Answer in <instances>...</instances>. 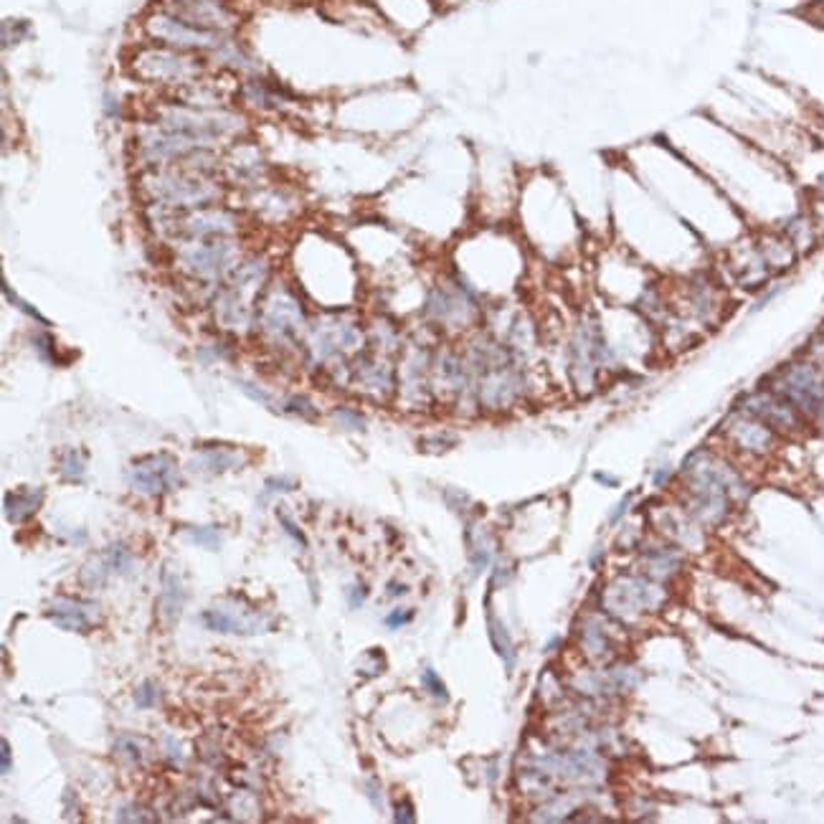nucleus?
<instances>
[{
	"label": "nucleus",
	"mask_w": 824,
	"mask_h": 824,
	"mask_svg": "<svg viewBox=\"0 0 824 824\" xmlns=\"http://www.w3.org/2000/svg\"><path fill=\"white\" fill-rule=\"evenodd\" d=\"M216 165L213 150H198L188 160L175 165L145 168L137 175V190L147 203L168 208L190 211L216 206L224 196V185L216 178Z\"/></svg>",
	"instance_id": "1"
},
{
	"label": "nucleus",
	"mask_w": 824,
	"mask_h": 824,
	"mask_svg": "<svg viewBox=\"0 0 824 824\" xmlns=\"http://www.w3.org/2000/svg\"><path fill=\"white\" fill-rule=\"evenodd\" d=\"M130 74L147 84L178 89V86L206 77L208 63H206L203 54L178 51L170 46H160V43H147V46L135 49L132 59H130Z\"/></svg>",
	"instance_id": "2"
},
{
	"label": "nucleus",
	"mask_w": 824,
	"mask_h": 824,
	"mask_svg": "<svg viewBox=\"0 0 824 824\" xmlns=\"http://www.w3.org/2000/svg\"><path fill=\"white\" fill-rule=\"evenodd\" d=\"M768 388L786 398L807 421L824 419V370L807 360H794L776 370Z\"/></svg>",
	"instance_id": "3"
},
{
	"label": "nucleus",
	"mask_w": 824,
	"mask_h": 824,
	"mask_svg": "<svg viewBox=\"0 0 824 824\" xmlns=\"http://www.w3.org/2000/svg\"><path fill=\"white\" fill-rule=\"evenodd\" d=\"M142 29H145L147 38L153 43L170 46V49L178 51H190V54H203V56H211L229 38V33L201 29L196 23H188L181 15L165 10V8H158L153 13H147L145 21H142Z\"/></svg>",
	"instance_id": "4"
},
{
	"label": "nucleus",
	"mask_w": 824,
	"mask_h": 824,
	"mask_svg": "<svg viewBox=\"0 0 824 824\" xmlns=\"http://www.w3.org/2000/svg\"><path fill=\"white\" fill-rule=\"evenodd\" d=\"M178 261L196 280H218L236 261L238 244L234 236H196L175 241Z\"/></svg>",
	"instance_id": "5"
},
{
	"label": "nucleus",
	"mask_w": 824,
	"mask_h": 824,
	"mask_svg": "<svg viewBox=\"0 0 824 824\" xmlns=\"http://www.w3.org/2000/svg\"><path fill=\"white\" fill-rule=\"evenodd\" d=\"M738 409L754 413L756 419H761L774 432H796L804 421L802 413L796 411L786 398H781L779 393L771 391L768 386L766 388H758L754 393H746L738 401Z\"/></svg>",
	"instance_id": "6"
},
{
	"label": "nucleus",
	"mask_w": 824,
	"mask_h": 824,
	"mask_svg": "<svg viewBox=\"0 0 824 824\" xmlns=\"http://www.w3.org/2000/svg\"><path fill=\"white\" fill-rule=\"evenodd\" d=\"M127 480L135 492L160 497L178 487V464L170 455H150L132 461Z\"/></svg>",
	"instance_id": "7"
},
{
	"label": "nucleus",
	"mask_w": 824,
	"mask_h": 824,
	"mask_svg": "<svg viewBox=\"0 0 824 824\" xmlns=\"http://www.w3.org/2000/svg\"><path fill=\"white\" fill-rule=\"evenodd\" d=\"M261 325L274 340H292L300 328L305 325V314H302L300 302L294 300L289 292H274L269 300L261 305Z\"/></svg>",
	"instance_id": "8"
},
{
	"label": "nucleus",
	"mask_w": 824,
	"mask_h": 824,
	"mask_svg": "<svg viewBox=\"0 0 824 824\" xmlns=\"http://www.w3.org/2000/svg\"><path fill=\"white\" fill-rule=\"evenodd\" d=\"M726 434L735 447L748 455H766L776 436V432L768 424H763L754 413L743 411L738 406H735V413H731V419L726 421Z\"/></svg>",
	"instance_id": "9"
},
{
	"label": "nucleus",
	"mask_w": 824,
	"mask_h": 824,
	"mask_svg": "<svg viewBox=\"0 0 824 824\" xmlns=\"http://www.w3.org/2000/svg\"><path fill=\"white\" fill-rule=\"evenodd\" d=\"M266 170L264 155L252 142H236L231 147V153L224 160V173L231 181L241 183V185H254L261 181V175Z\"/></svg>",
	"instance_id": "10"
},
{
	"label": "nucleus",
	"mask_w": 824,
	"mask_h": 824,
	"mask_svg": "<svg viewBox=\"0 0 824 824\" xmlns=\"http://www.w3.org/2000/svg\"><path fill=\"white\" fill-rule=\"evenodd\" d=\"M203 622L208 624L213 632H226V634H254V632H264V622H261L259 614L246 611V614L236 616L226 606L203 611Z\"/></svg>",
	"instance_id": "11"
},
{
	"label": "nucleus",
	"mask_w": 824,
	"mask_h": 824,
	"mask_svg": "<svg viewBox=\"0 0 824 824\" xmlns=\"http://www.w3.org/2000/svg\"><path fill=\"white\" fill-rule=\"evenodd\" d=\"M46 616H49V619L56 624V627L66 629V632H82V634H84V632H89V629H91L89 606H86V604H82V601L56 599L49 606Z\"/></svg>",
	"instance_id": "12"
},
{
	"label": "nucleus",
	"mask_w": 824,
	"mask_h": 824,
	"mask_svg": "<svg viewBox=\"0 0 824 824\" xmlns=\"http://www.w3.org/2000/svg\"><path fill=\"white\" fill-rule=\"evenodd\" d=\"M472 307V300H469L464 292H447V289H439L429 300V310H432L434 320L441 322V325H452V322H461L464 314Z\"/></svg>",
	"instance_id": "13"
},
{
	"label": "nucleus",
	"mask_w": 824,
	"mask_h": 824,
	"mask_svg": "<svg viewBox=\"0 0 824 824\" xmlns=\"http://www.w3.org/2000/svg\"><path fill=\"white\" fill-rule=\"evenodd\" d=\"M358 383L363 386L368 393H376V396H383L393 388V370L391 365L381 360V358H368V360H360L356 370Z\"/></svg>",
	"instance_id": "14"
},
{
	"label": "nucleus",
	"mask_w": 824,
	"mask_h": 824,
	"mask_svg": "<svg viewBox=\"0 0 824 824\" xmlns=\"http://www.w3.org/2000/svg\"><path fill=\"white\" fill-rule=\"evenodd\" d=\"M241 99L249 107H254V109H261V112H266V109H280L282 107V97L277 94V89L259 77H252L249 82H244Z\"/></svg>",
	"instance_id": "15"
},
{
	"label": "nucleus",
	"mask_w": 824,
	"mask_h": 824,
	"mask_svg": "<svg viewBox=\"0 0 824 824\" xmlns=\"http://www.w3.org/2000/svg\"><path fill=\"white\" fill-rule=\"evenodd\" d=\"M781 234L791 241V246L796 249V254L809 249L814 244V234H817V221L807 213H796V216L786 218L784 221Z\"/></svg>",
	"instance_id": "16"
},
{
	"label": "nucleus",
	"mask_w": 824,
	"mask_h": 824,
	"mask_svg": "<svg viewBox=\"0 0 824 824\" xmlns=\"http://www.w3.org/2000/svg\"><path fill=\"white\" fill-rule=\"evenodd\" d=\"M41 489H18L6 495V515L10 523H23L29 515H33L41 505Z\"/></svg>",
	"instance_id": "17"
},
{
	"label": "nucleus",
	"mask_w": 824,
	"mask_h": 824,
	"mask_svg": "<svg viewBox=\"0 0 824 824\" xmlns=\"http://www.w3.org/2000/svg\"><path fill=\"white\" fill-rule=\"evenodd\" d=\"M238 461H241V457H238L236 452H231V449H208V452H203V455L193 461V469H198V472L206 469V472H211V475H218V472H226V469L236 467Z\"/></svg>",
	"instance_id": "18"
},
{
	"label": "nucleus",
	"mask_w": 824,
	"mask_h": 824,
	"mask_svg": "<svg viewBox=\"0 0 824 824\" xmlns=\"http://www.w3.org/2000/svg\"><path fill=\"white\" fill-rule=\"evenodd\" d=\"M487 627H489V639H492V644H495L497 655H500L505 662H508V670H510L512 659H515V650H512L510 634L505 632L503 622H500V619L492 614V609H487Z\"/></svg>",
	"instance_id": "19"
},
{
	"label": "nucleus",
	"mask_w": 824,
	"mask_h": 824,
	"mask_svg": "<svg viewBox=\"0 0 824 824\" xmlns=\"http://www.w3.org/2000/svg\"><path fill=\"white\" fill-rule=\"evenodd\" d=\"M61 472L63 477H69V480H82L86 472V461H84V455L82 452H77V449H69L66 455H63L61 459Z\"/></svg>",
	"instance_id": "20"
},
{
	"label": "nucleus",
	"mask_w": 824,
	"mask_h": 824,
	"mask_svg": "<svg viewBox=\"0 0 824 824\" xmlns=\"http://www.w3.org/2000/svg\"><path fill=\"white\" fill-rule=\"evenodd\" d=\"M29 33V23L26 21H6L3 23V46L10 49L15 43H21Z\"/></svg>",
	"instance_id": "21"
},
{
	"label": "nucleus",
	"mask_w": 824,
	"mask_h": 824,
	"mask_svg": "<svg viewBox=\"0 0 824 824\" xmlns=\"http://www.w3.org/2000/svg\"><path fill=\"white\" fill-rule=\"evenodd\" d=\"M421 682H424V687H427V690L432 692L434 698L447 700V687H444V682H441L439 675H436L434 670H424V672H421Z\"/></svg>",
	"instance_id": "22"
},
{
	"label": "nucleus",
	"mask_w": 824,
	"mask_h": 824,
	"mask_svg": "<svg viewBox=\"0 0 824 824\" xmlns=\"http://www.w3.org/2000/svg\"><path fill=\"white\" fill-rule=\"evenodd\" d=\"M190 538L196 540V543L206 545V548H216V545L221 543V538L216 535L213 528H198V531H190Z\"/></svg>",
	"instance_id": "23"
},
{
	"label": "nucleus",
	"mask_w": 824,
	"mask_h": 824,
	"mask_svg": "<svg viewBox=\"0 0 824 824\" xmlns=\"http://www.w3.org/2000/svg\"><path fill=\"white\" fill-rule=\"evenodd\" d=\"M809 360L817 365L819 370H824V335L814 337L809 345Z\"/></svg>",
	"instance_id": "24"
},
{
	"label": "nucleus",
	"mask_w": 824,
	"mask_h": 824,
	"mask_svg": "<svg viewBox=\"0 0 824 824\" xmlns=\"http://www.w3.org/2000/svg\"><path fill=\"white\" fill-rule=\"evenodd\" d=\"M335 419L340 421V424H348L350 429H363V416H358L356 411H348V409H342V411H335Z\"/></svg>",
	"instance_id": "25"
},
{
	"label": "nucleus",
	"mask_w": 824,
	"mask_h": 824,
	"mask_svg": "<svg viewBox=\"0 0 824 824\" xmlns=\"http://www.w3.org/2000/svg\"><path fill=\"white\" fill-rule=\"evenodd\" d=\"M3 289H6V297H8V302H13V305H15V307H18V310H23V312H29L31 317H33V320H38V322H43V325H46V320H43L41 314L36 312L33 307H29V305H26V302H23V300H18V297H15V294L10 292V289H8V287H3Z\"/></svg>",
	"instance_id": "26"
},
{
	"label": "nucleus",
	"mask_w": 824,
	"mask_h": 824,
	"mask_svg": "<svg viewBox=\"0 0 824 824\" xmlns=\"http://www.w3.org/2000/svg\"><path fill=\"white\" fill-rule=\"evenodd\" d=\"M280 520H282V525H284V531L289 533V535H292L294 540H300V545H307V538L302 535L300 528H297V525H294L292 520H289V517L284 515V512H280Z\"/></svg>",
	"instance_id": "27"
},
{
	"label": "nucleus",
	"mask_w": 824,
	"mask_h": 824,
	"mask_svg": "<svg viewBox=\"0 0 824 824\" xmlns=\"http://www.w3.org/2000/svg\"><path fill=\"white\" fill-rule=\"evenodd\" d=\"M411 619V614H404V611H393L391 616H386V624L388 627H401L404 622H409Z\"/></svg>",
	"instance_id": "28"
},
{
	"label": "nucleus",
	"mask_w": 824,
	"mask_h": 824,
	"mask_svg": "<svg viewBox=\"0 0 824 824\" xmlns=\"http://www.w3.org/2000/svg\"><path fill=\"white\" fill-rule=\"evenodd\" d=\"M396 822H413V814H411V804L406 802L401 804L396 809Z\"/></svg>",
	"instance_id": "29"
},
{
	"label": "nucleus",
	"mask_w": 824,
	"mask_h": 824,
	"mask_svg": "<svg viewBox=\"0 0 824 824\" xmlns=\"http://www.w3.org/2000/svg\"><path fill=\"white\" fill-rule=\"evenodd\" d=\"M0 756H3V774H10V746H8V740L0 743Z\"/></svg>",
	"instance_id": "30"
},
{
	"label": "nucleus",
	"mask_w": 824,
	"mask_h": 824,
	"mask_svg": "<svg viewBox=\"0 0 824 824\" xmlns=\"http://www.w3.org/2000/svg\"><path fill=\"white\" fill-rule=\"evenodd\" d=\"M627 508H629V497H627V500H622L619 505H616V510L611 512V517H609V523H616V520H619V517H622L624 512H627Z\"/></svg>",
	"instance_id": "31"
},
{
	"label": "nucleus",
	"mask_w": 824,
	"mask_h": 824,
	"mask_svg": "<svg viewBox=\"0 0 824 824\" xmlns=\"http://www.w3.org/2000/svg\"><path fill=\"white\" fill-rule=\"evenodd\" d=\"M670 475H672V469H670V467H662V469H659V472L655 475V485H657V487H662V485L667 482V480H670Z\"/></svg>",
	"instance_id": "32"
},
{
	"label": "nucleus",
	"mask_w": 824,
	"mask_h": 824,
	"mask_svg": "<svg viewBox=\"0 0 824 824\" xmlns=\"http://www.w3.org/2000/svg\"><path fill=\"white\" fill-rule=\"evenodd\" d=\"M596 480H599V482H606V485H611V487H614V485H616V480H614V477H606V475H601V472H596Z\"/></svg>",
	"instance_id": "33"
}]
</instances>
